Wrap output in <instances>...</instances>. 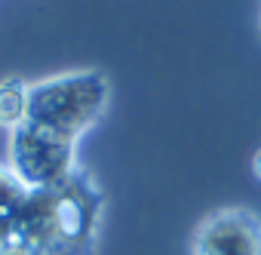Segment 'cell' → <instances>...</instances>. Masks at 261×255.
<instances>
[{
    "mask_svg": "<svg viewBox=\"0 0 261 255\" xmlns=\"http://www.w3.org/2000/svg\"><path fill=\"white\" fill-rule=\"evenodd\" d=\"M111 101V83L98 71H68L28 83L25 117L10 130L7 166L28 188H49L77 163V142L101 120Z\"/></svg>",
    "mask_w": 261,
    "mask_h": 255,
    "instance_id": "6da1fadb",
    "label": "cell"
},
{
    "mask_svg": "<svg viewBox=\"0 0 261 255\" xmlns=\"http://www.w3.org/2000/svg\"><path fill=\"white\" fill-rule=\"evenodd\" d=\"M105 194L89 169L28 188L0 163V255H98Z\"/></svg>",
    "mask_w": 261,
    "mask_h": 255,
    "instance_id": "7a4b0ae2",
    "label": "cell"
},
{
    "mask_svg": "<svg viewBox=\"0 0 261 255\" xmlns=\"http://www.w3.org/2000/svg\"><path fill=\"white\" fill-rule=\"evenodd\" d=\"M191 255H261V215L249 206L206 212L191 231Z\"/></svg>",
    "mask_w": 261,
    "mask_h": 255,
    "instance_id": "3957f363",
    "label": "cell"
},
{
    "mask_svg": "<svg viewBox=\"0 0 261 255\" xmlns=\"http://www.w3.org/2000/svg\"><path fill=\"white\" fill-rule=\"evenodd\" d=\"M25 101H28V83L22 77H7L0 80V126L13 130L25 117Z\"/></svg>",
    "mask_w": 261,
    "mask_h": 255,
    "instance_id": "277c9868",
    "label": "cell"
},
{
    "mask_svg": "<svg viewBox=\"0 0 261 255\" xmlns=\"http://www.w3.org/2000/svg\"><path fill=\"white\" fill-rule=\"evenodd\" d=\"M252 175H255V178L261 182V148H258V151L252 154Z\"/></svg>",
    "mask_w": 261,
    "mask_h": 255,
    "instance_id": "5b68a950",
    "label": "cell"
}]
</instances>
